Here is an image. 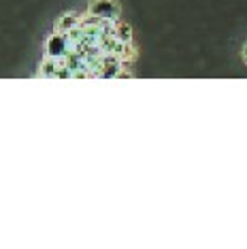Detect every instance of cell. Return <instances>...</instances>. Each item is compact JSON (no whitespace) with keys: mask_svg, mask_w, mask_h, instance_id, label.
Segmentation results:
<instances>
[{"mask_svg":"<svg viewBox=\"0 0 247 249\" xmlns=\"http://www.w3.org/2000/svg\"><path fill=\"white\" fill-rule=\"evenodd\" d=\"M89 15H96L100 19H106V21H117L120 18V7H117L115 0H94L88 9Z\"/></svg>","mask_w":247,"mask_h":249,"instance_id":"1","label":"cell"},{"mask_svg":"<svg viewBox=\"0 0 247 249\" xmlns=\"http://www.w3.org/2000/svg\"><path fill=\"white\" fill-rule=\"evenodd\" d=\"M71 52L69 47V41H66V35L64 32H55L47 38V43H45V53L49 55V58H64L66 53Z\"/></svg>","mask_w":247,"mask_h":249,"instance_id":"2","label":"cell"},{"mask_svg":"<svg viewBox=\"0 0 247 249\" xmlns=\"http://www.w3.org/2000/svg\"><path fill=\"white\" fill-rule=\"evenodd\" d=\"M60 66H62V60L60 58H45V62L41 64V77L45 79H55V75H58V71H60Z\"/></svg>","mask_w":247,"mask_h":249,"instance_id":"3","label":"cell"},{"mask_svg":"<svg viewBox=\"0 0 247 249\" xmlns=\"http://www.w3.org/2000/svg\"><path fill=\"white\" fill-rule=\"evenodd\" d=\"M77 26H81V15L66 13V15H62L60 21H58V32H69V30H72V28H77Z\"/></svg>","mask_w":247,"mask_h":249,"instance_id":"4","label":"cell"},{"mask_svg":"<svg viewBox=\"0 0 247 249\" xmlns=\"http://www.w3.org/2000/svg\"><path fill=\"white\" fill-rule=\"evenodd\" d=\"M113 36H115L120 43H130V41H132V28L128 26V24H115Z\"/></svg>","mask_w":247,"mask_h":249,"instance_id":"5","label":"cell"},{"mask_svg":"<svg viewBox=\"0 0 247 249\" xmlns=\"http://www.w3.org/2000/svg\"><path fill=\"white\" fill-rule=\"evenodd\" d=\"M117 77H120V79H128V77H132V75H130V72H126V71H120V75H117Z\"/></svg>","mask_w":247,"mask_h":249,"instance_id":"6","label":"cell"}]
</instances>
